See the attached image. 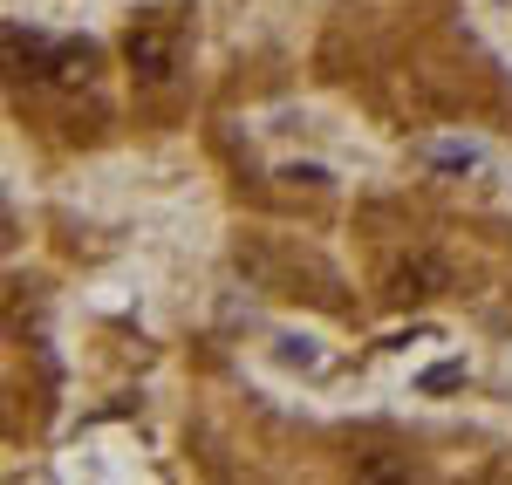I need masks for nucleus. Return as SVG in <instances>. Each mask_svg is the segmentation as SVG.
Listing matches in <instances>:
<instances>
[{
    "label": "nucleus",
    "instance_id": "obj_5",
    "mask_svg": "<svg viewBox=\"0 0 512 485\" xmlns=\"http://www.w3.org/2000/svg\"><path fill=\"white\" fill-rule=\"evenodd\" d=\"M417 158L437 164V171H478V164H485V151H478V144H458V137H431Z\"/></svg>",
    "mask_w": 512,
    "mask_h": 485
},
{
    "label": "nucleus",
    "instance_id": "obj_1",
    "mask_svg": "<svg viewBox=\"0 0 512 485\" xmlns=\"http://www.w3.org/2000/svg\"><path fill=\"white\" fill-rule=\"evenodd\" d=\"M178 55H185V35H178V21H137L130 35H123V62L137 69V82H164L178 76Z\"/></svg>",
    "mask_w": 512,
    "mask_h": 485
},
{
    "label": "nucleus",
    "instance_id": "obj_6",
    "mask_svg": "<svg viewBox=\"0 0 512 485\" xmlns=\"http://www.w3.org/2000/svg\"><path fill=\"white\" fill-rule=\"evenodd\" d=\"M458 376H465V369H458V363H444V369H431V376H424V390H451Z\"/></svg>",
    "mask_w": 512,
    "mask_h": 485
},
{
    "label": "nucleus",
    "instance_id": "obj_4",
    "mask_svg": "<svg viewBox=\"0 0 512 485\" xmlns=\"http://www.w3.org/2000/svg\"><path fill=\"white\" fill-rule=\"evenodd\" d=\"M89 76H96V48H89V41H55V69H48V82H55V89H82Z\"/></svg>",
    "mask_w": 512,
    "mask_h": 485
},
{
    "label": "nucleus",
    "instance_id": "obj_3",
    "mask_svg": "<svg viewBox=\"0 0 512 485\" xmlns=\"http://www.w3.org/2000/svg\"><path fill=\"white\" fill-rule=\"evenodd\" d=\"M48 69H55V41H41V35H28L21 21H7V76L48 82Z\"/></svg>",
    "mask_w": 512,
    "mask_h": 485
},
{
    "label": "nucleus",
    "instance_id": "obj_2",
    "mask_svg": "<svg viewBox=\"0 0 512 485\" xmlns=\"http://www.w3.org/2000/svg\"><path fill=\"white\" fill-rule=\"evenodd\" d=\"M444 287H451V267H444L437 253H410V260L390 267V301H431Z\"/></svg>",
    "mask_w": 512,
    "mask_h": 485
}]
</instances>
